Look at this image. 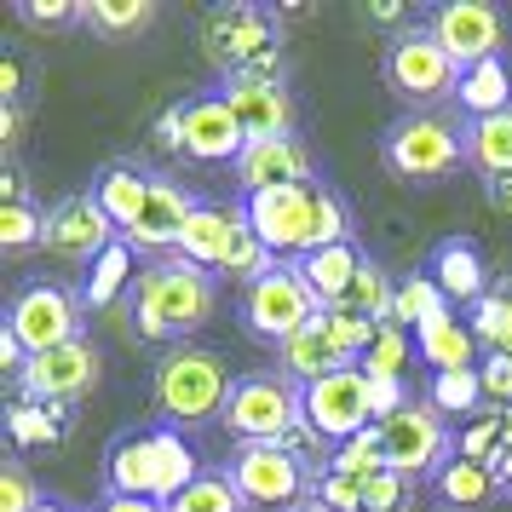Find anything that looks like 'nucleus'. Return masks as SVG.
Wrapping results in <instances>:
<instances>
[{"instance_id": "obj_13", "label": "nucleus", "mask_w": 512, "mask_h": 512, "mask_svg": "<svg viewBox=\"0 0 512 512\" xmlns=\"http://www.w3.org/2000/svg\"><path fill=\"white\" fill-rule=\"evenodd\" d=\"M323 185V179H317ZM317 185H288V190H259V196H236L248 208V225L259 231V242L294 265L311 254V219H317Z\"/></svg>"}, {"instance_id": "obj_40", "label": "nucleus", "mask_w": 512, "mask_h": 512, "mask_svg": "<svg viewBox=\"0 0 512 512\" xmlns=\"http://www.w3.org/2000/svg\"><path fill=\"white\" fill-rule=\"evenodd\" d=\"M29 29H87V0H18Z\"/></svg>"}, {"instance_id": "obj_32", "label": "nucleus", "mask_w": 512, "mask_h": 512, "mask_svg": "<svg viewBox=\"0 0 512 512\" xmlns=\"http://www.w3.org/2000/svg\"><path fill=\"white\" fill-rule=\"evenodd\" d=\"M426 403L438 409L443 420H455V415H478V403H484V374L478 369H455V374H426Z\"/></svg>"}, {"instance_id": "obj_18", "label": "nucleus", "mask_w": 512, "mask_h": 512, "mask_svg": "<svg viewBox=\"0 0 512 512\" xmlns=\"http://www.w3.org/2000/svg\"><path fill=\"white\" fill-rule=\"evenodd\" d=\"M196 208H202V196H196V190H185L173 173H162V167H156V179H150V202H144L139 225L127 231L133 254H150V259L179 254L185 225H190V213H196Z\"/></svg>"}, {"instance_id": "obj_8", "label": "nucleus", "mask_w": 512, "mask_h": 512, "mask_svg": "<svg viewBox=\"0 0 512 512\" xmlns=\"http://www.w3.org/2000/svg\"><path fill=\"white\" fill-rule=\"evenodd\" d=\"M225 472H231V484L242 489V501H248V507H265V512L305 507V501H311V484H317L288 443H236Z\"/></svg>"}, {"instance_id": "obj_43", "label": "nucleus", "mask_w": 512, "mask_h": 512, "mask_svg": "<svg viewBox=\"0 0 512 512\" xmlns=\"http://www.w3.org/2000/svg\"><path fill=\"white\" fill-rule=\"evenodd\" d=\"M415 507V478H397V472H380L363 495V512H409Z\"/></svg>"}, {"instance_id": "obj_20", "label": "nucleus", "mask_w": 512, "mask_h": 512, "mask_svg": "<svg viewBox=\"0 0 512 512\" xmlns=\"http://www.w3.org/2000/svg\"><path fill=\"white\" fill-rule=\"evenodd\" d=\"M426 277L443 288V300L455 305V311H472V305H484L495 294V282H489V259L484 248L472 242V236H443L432 259H426Z\"/></svg>"}, {"instance_id": "obj_12", "label": "nucleus", "mask_w": 512, "mask_h": 512, "mask_svg": "<svg viewBox=\"0 0 512 512\" xmlns=\"http://www.w3.org/2000/svg\"><path fill=\"white\" fill-rule=\"evenodd\" d=\"M369 426H374V403H369V374L363 369H334L328 380L305 386V432L323 438L328 449L351 443Z\"/></svg>"}, {"instance_id": "obj_17", "label": "nucleus", "mask_w": 512, "mask_h": 512, "mask_svg": "<svg viewBox=\"0 0 512 512\" xmlns=\"http://www.w3.org/2000/svg\"><path fill=\"white\" fill-rule=\"evenodd\" d=\"M110 242H121V231L110 225V213L98 208L93 190H70V196H58L47 208V254L93 265Z\"/></svg>"}, {"instance_id": "obj_52", "label": "nucleus", "mask_w": 512, "mask_h": 512, "mask_svg": "<svg viewBox=\"0 0 512 512\" xmlns=\"http://www.w3.org/2000/svg\"><path fill=\"white\" fill-rule=\"evenodd\" d=\"M501 484H507V495H512V455L501 461Z\"/></svg>"}, {"instance_id": "obj_34", "label": "nucleus", "mask_w": 512, "mask_h": 512, "mask_svg": "<svg viewBox=\"0 0 512 512\" xmlns=\"http://www.w3.org/2000/svg\"><path fill=\"white\" fill-rule=\"evenodd\" d=\"M35 248H47V213L35 208V202H6L0 208V254L24 259Z\"/></svg>"}, {"instance_id": "obj_37", "label": "nucleus", "mask_w": 512, "mask_h": 512, "mask_svg": "<svg viewBox=\"0 0 512 512\" xmlns=\"http://www.w3.org/2000/svg\"><path fill=\"white\" fill-rule=\"evenodd\" d=\"M472 334H478V346L484 351H507L512 357V288H495L484 305H472Z\"/></svg>"}, {"instance_id": "obj_47", "label": "nucleus", "mask_w": 512, "mask_h": 512, "mask_svg": "<svg viewBox=\"0 0 512 512\" xmlns=\"http://www.w3.org/2000/svg\"><path fill=\"white\" fill-rule=\"evenodd\" d=\"M6 202H29V185H24V167L12 162V156H6V167H0V208H6Z\"/></svg>"}, {"instance_id": "obj_3", "label": "nucleus", "mask_w": 512, "mask_h": 512, "mask_svg": "<svg viewBox=\"0 0 512 512\" xmlns=\"http://www.w3.org/2000/svg\"><path fill=\"white\" fill-rule=\"evenodd\" d=\"M380 162L409 185H443L466 167V121L449 110H403L380 133Z\"/></svg>"}, {"instance_id": "obj_48", "label": "nucleus", "mask_w": 512, "mask_h": 512, "mask_svg": "<svg viewBox=\"0 0 512 512\" xmlns=\"http://www.w3.org/2000/svg\"><path fill=\"white\" fill-rule=\"evenodd\" d=\"M18 133H24V110H18V104H0V150H6V156L18 150Z\"/></svg>"}, {"instance_id": "obj_36", "label": "nucleus", "mask_w": 512, "mask_h": 512, "mask_svg": "<svg viewBox=\"0 0 512 512\" xmlns=\"http://www.w3.org/2000/svg\"><path fill=\"white\" fill-rule=\"evenodd\" d=\"M438 311H449V300H443V288L426 271L420 277H403L397 282V305H392V323H403L409 334H415L426 317H438Z\"/></svg>"}, {"instance_id": "obj_7", "label": "nucleus", "mask_w": 512, "mask_h": 512, "mask_svg": "<svg viewBox=\"0 0 512 512\" xmlns=\"http://www.w3.org/2000/svg\"><path fill=\"white\" fill-rule=\"evenodd\" d=\"M236 311H242V328H248L254 340H265V346L282 351L294 334H305V328L323 317V300L305 288L300 265H277V271H265L259 282L242 288Z\"/></svg>"}, {"instance_id": "obj_10", "label": "nucleus", "mask_w": 512, "mask_h": 512, "mask_svg": "<svg viewBox=\"0 0 512 512\" xmlns=\"http://www.w3.org/2000/svg\"><path fill=\"white\" fill-rule=\"evenodd\" d=\"M6 328L24 340L29 357L58 351L87 334V305L81 288H58V282H24L12 300H6Z\"/></svg>"}, {"instance_id": "obj_9", "label": "nucleus", "mask_w": 512, "mask_h": 512, "mask_svg": "<svg viewBox=\"0 0 512 512\" xmlns=\"http://www.w3.org/2000/svg\"><path fill=\"white\" fill-rule=\"evenodd\" d=\"M380 432V449H386V472H397V478H438L443 466L455 461V438L461 432H449V420L426 403V397H415L409 409H397L392 420H380L374 426Z\"/></svg>"}, {"instance_id": "obj_19", "label": "nucleus", "mask_w": 512, "mask_h": 512, "mask_svg": "<svg viewBox=\"0 0 512 512\" xmlns=\"http://www.w3.org/2000/svg\"><path fill=\"white\" fill-rule=\"evenodd\" d=\"M236 196H259V190H288V185H317V162L305 139H271V144H248L236 156Z\"/></svg>"}, {"instance_id": "obj_31", "label": "nucleus", "mask_w": 512, "mask_h": 512, "mask_svg": "<svg viewBox=\"0 0 512 512\" xmlns=\"http://www.w3.org/2000/svg\"><path fill=\"white\" fill-rule=\"evenodd\" d=\"M162 18L156 0H87V29L104 41H133Z\"/></svg>"}, {"instance_id": "obj_16", "label": "nucleus", "mask_w": 512, "mask_h": 512, "mask_svg": "<svg viewBox=\"0 0 512 512\" xmlns=\"http://www.w3.org/2000/svg\"><path fill=\"white\" fill-rule=\"evenodd\" d=\"M98 374H104V351H98V340L81 334V340H70V346L29 357V369L18 374V392H24V403L58 409V403H75V397L93 392Z\"/></svg>"}, {"instance_id": "obj_1", "label": "nucleus", "mask_w": 512, "mask_h": 512, "mask_svg": "<svg viewBox=\"0 0 512 512\" xmlns=\"http://www.w3.org/2000/svg\"><path fill=\"white\" fill-rule=\"evenodd\" d=\"M219 311V277L190 265L185 254H167V259H144L139 282H133V334L139 340H162L167 351L190 346V334H202Z\"/></svg>"}, {"instance_id": "obj_53", "label": "nucleus", "mask_w": 512, "mask_h": 512, "mask_svg": "<svg viewBox=\"0 0 512 512\" xmlns=\"http://www.w3.org/2000/svg\"><path fill=\"white\" fill-rule=\"evenodd\" d=\"M294 512H328V507H317V501H305V507H294Z\"/></svg>"}, {"instance_id": "obj_14", "label": "nucleus", "mask_w": 512, "mask_h": 512, "mask_svg": "<svg viewBox=\"0 0 512 512\" xmlns=\"http://www.w3.org/2000/svg\"><path fill=\"white\" fill-rule=\"evenodd\" d=\"M219 93H225V104L236 110V121H242V133H248V144H271V139H300L294 133V121H300V110H294V93H288V75H219L213 81Z\"/></svg>"}, {"instance_id": "obj_26", "label": "nucleus", "mask_w": 512, "mask_h": 512, "mask_svg": "<svg viewBox=\"0 0 512 512\" xmlns=\"http://www.w3.org/2000/svg\"><path fill=\"white\" fill-rule=\"evenodd\" d=\"M139 271H144V265H139V254H133V242H127V236H121V242H110V248L87 265V277H81V305H87V311H110L121 294L133 300V282H139Z\"/></svg>"}, {"instance_id": "obj_39", "label": "nucleus", "mask_w": 512, "mask_h": 512, "mask_svg": "<svg viewBox=\"0 0 512 512\" xmlns=\"http://www.w3.org/2000/svg\"><path fill=\"white\" fill-rule=\"evenodd\" d=\"M64 426H70V420L58 415V409H47V403H12V409H6V432L24 443V449L29 443H58Z\"/></svg>"}, {"instance_id": "obj_29", "label": "nucleus", "mask_w": 512, "mask_h": 512, "mask_svg": "<svg viewBox=\"0 0 512 512\" xmlns=\"http://www.w3.org/2000/svg\"><path fill=\"white\" fill-rule=\"evenodd\" d=\"M466 121H484V116H501L512 110V64L507 58H489V64H472L461 70V93H455Z\"/></svg>"}, {"instance_id": "obj_21", "label": "nucleus", "mask_w": 512, "mask_h": 512, "mask_svg": "<svg viewBox=\"0 0 512 512\" xmlns=\"http://www.w3.org/2000/svg\"><path fill=\"white\" fill-rule=\"evenodd\" d=\"M242 225H248L242 202H202V208L190 213L179 254H185L190 265H202V271H213V277H219V265L231 259V242H236V231H242Z\"/></svg>"}, {"instance_id": "obj_51", "label": "nucleus", "mask_w": 512, "mask_h": 512, "mask_svg": "<svg viewBox=\"0 0 512 512\" xmlns=\"http://www.w3.org/2000/svg\"><path fill=\"white\" fill-rule=\"evenodd\" d=\"M41 512H75L70 501H58V495H47V501H41Z\"/></svg>"}, {"instance_id": "obj_42", "label": "nucleus", "mask_w": 512, "mask_h": 512, "mask_svg": "<svg viewBox=\"0 0 512 512\" xmlns=\"http://www.w3.org/2000/svg\"><path fill=\"white\" fill-rule=\"evenodd\" d=\"M41 489L29 478V466L12 455V461H0V512H41Z\"/></svg>"}, {"instance_id": "obj_50", "label": "nucleus", "mask_w": 512, "mask_h": 512, "mask_svg": "<svg viewBox=\"0 0 512 512\" xmlns=\"http://www.w3.org/2000/svg\"><path fill=\"white\" fill-rule=\"evenodd\" d=\"M484 196H489V208L495 213H512V179H489Z\"/></svg>"}, {"instance_id": "obj_27", "label": "nucleus", "mask_w": 512, "mask_h": 512, "mask_svg": "<svg viewBox=\"0 0 512 512\" xmlns=\"http://www.w3.org/2000/svg\"><path fill=\"white\" fill-rule=\"evenodd\" d=\"M363 248L357 242H340V248H317V254H305V259H294L300 265V277H305V288L323 300V311H334V305L346 300V288L357 282V271H363Z\"/></svg>"}, {"instance_id": "obj_28", "label": "nucleus", "mask_w": 512, "mask_h": 512, "mask_svg": "<svg viewBox=\"0 0 512 512\" xmlns=\"http://www.w3.org/2000/svg\"><path fill=\"white\" fill-rule=\"evenodd\" d=\"M432 489L443 495V507H455V512H478V507H489V501H501V495H507V484H501V472H495V466L461 461V455L432 478Z\"/></svg>"}, {"instance_id": "obj_46", "label": "nucleus", "mask_w": 512, "mask_h": 512, "mask_svg": "<svg viewBox=\"0 0 512 512\" xmlns=\"http://www.w3.org/2000/svg\"><path fill=\"white\" fill-rule=\"evenodd\" d=\"M93 512H167V507L162 501H144V495H110V489H104Z\"/></svg>"}, {"instance_id": "obj_2", "label": "nucleus", "mask_w": 512, "mask_h": 512, "mask_svg": "<svg viewBox=\"0 0 512 512\" xmlns=\"http://www.w3.org/2000/svg\"><path fill=\"white\" fill-rule=\"evenodd\" d=\"M236 392V374L225 363V351L213 346H173L156 357L150 369V403H156V426L173 432H196L208 420H225V403Z\"/></svg>"}, {"instance_id": "obj_33", "label": "nucleus", "mask_w": 512, "mask_h": 512, "mask_svg": "<svg viewBox=\"0 0 512 512\" xmlns=\"http://www.w3.org/2000/svg\"><path fill=\"white\" fill-rule=\"evenodd\" d=\"M167 512H254V507L242 501V489L231 484V472L213 466V472H202L179 501H167Z\"/></svg>"}, {"instance_id": "obj_4", "label": "nucleus", "mask_w": 512, "mask_h": 512, "mask_svg": "<svg viewBox=\"0 0 512 512\" xmlns=\"http://www.w3.org/2000/svg\"><path fill=\"white\" fill-rule=\"evenodd\" d=\"M202 47L219 75H282V12L254 6V0L213 6V12H202Z\"/></svg>"}, {"instance_id": "obj_15", "label": "nucleus", "mask_w": 512, "mask_h": 512, "mask_svg": "<svg viewBox=\"0 0 512 512\" xmlns=\"http://www.w3.org/2000/svg\"><path fill=\"white\" fill-rule=\"evenodd\" d=\"M242 150H248V133H242V121H236V110L225 104L219 87L179 98V156H190L202 167H219V162L236 167Z\"/></svg>"}, {"instance_id": "obj_5", "label": "nucleus", "mask_w": 512, "mask_h": 512, "mask_svg": "<svg viewBox=\"0 0 512 512\" xmlns=\"http://www.w3.org/2000/svg\"><path fill=\"white\" fill-rule=\"evenodd\" d=\"M236 443H288V432L305 426V386L282 369L236 374V392L219 420Z\"/></svg>"}, {"instance_id": "obj_25", "label": "nucleus", "mask_w": 512, "mask_h": 512, "mask_svg": "<svg viewBox=\"0 0 512 512\" xmlns=\"http://www.w3.org/2000/svg\"><path fill=\"white\" fill-rule=\"evenodd\" d=\"M277 369L288 374V380H300V386H317V380H328L334 369H357V363H351L346 351L334 346L328 323L317 317V323L305 328V334H294V340L277 351Z\"/></svg>"}, {"instance_id": "obj_45", "label": "nucleus", "mask_w": 512, "mask_h": 512, "mask_svg": "<svg viewBox=\"0 0 512 512\" xmlns=\"http://www.w3.org/2000/svg\"><path fill=\"white\" fill-rule=\"evenodd\" d=\"M24 75H29L24 52H6V58H0V104H18V98H24Z\"/></svg>"}, {"instance_id": "obj_49", "label": "nucleus", "mask_w": 512, "mask_h": 512, "mask_svg": "<svg viewBox=\"0 0 512 512\" xmlns=\"http://www.w3.org/2000/svg\"><path fill=\"white\" fill-rule=\"evenodd\" d=\"M156 139H162V150H173L179 156V104H167L162 121H156Z\"/></svg>"}, {"instance_id": "obj_6", "label": "nucleus", "mask_w": 512, "mask_h": 512, "mask_svg": "<svg viewBox=\"0 0 512 512\" xmlns=\"http://www.w3.org/2000/svg\"><path fill=\"white\" fill-rule=\"evenodd\" d=\"M386 87H392L397 104H409V110H438L449 98L461 93V64L449 58V52L432 41V29L426 24H409L397 29L392 41H386Z\"/></svg>"}, {"instance_id": "obj_44", "label": "nucleus", "mask_w": 512, "mask_h": 512, "mask_svg": "<svg viewBox=\"0 0 512 512\" xmlns=\"http://www.w3.org/2000/svg\"><path fill=\"white\" fill-rule=\"evenodd\" d=\"M478 374H484V392L495 397V403H507V409H512V357H507V351H484Z\"/></svg>"}, {"instance_id": "obj_11", "label": "nucleus", "mask_w": 512, "mask_h": 512, "mask_svg": "<svg viewBox=\"0 0 512 512\" xmlns=\"http://www.w3.org/2000/svg\"><path fill=\"white\" fill-rule=\"evenodd\" d=\"M420 24L432 29V41H438L461 70L489 64V58H507V18H501V6H489V0H443L432 12H420Z\"/></svg>"}, {"instance_id": "obj_41", "label": "nucleus", "mask_w": 512, "mask_h": 512, "mask_svg": "<svg viewBox=\"0 0 512 512\" xmlns=\"http://www.w3.org/2000/svg\"><path fill=\"white\" fill-rule=\"evenodd\" d=\"M363 495H369V484L363 478H346V472H317V484H311V501L328 512H363Z\"/></svg>"}, {"instance_id": "obj_30", "label": "nucleus", "mask_w": 512, "mask_h": 512, "mask_svg": "<svg viewBox=\"0 0 512 512\" xmlns=\"http://www.w3.org/2000/svg\"><path fill=\"white\" fill-rule=\"evenodd\" d=\"M466 167H478L489 179H512V110L484 121H466Z\"/></svg>"}, {"instance_id": "obj_23", "label": "nucleus", "mask_w": 512, "mask_h": 512, "mask_svg": "<svg viewBox=\"0 0 512 512\" xmlns=\"http://www.w3.org/2000/svg\"><path fill=\"white\" fill-rule=\"evenodd\" d=\"M150 179H156V167H144V162H104L93 173V196H98V208L110 213V225H116L121 236L139 225V213L144 202H150Z\"/></svg>"}, {"instance_id": "obj_24", "label": "nucleus", "mask_w": 512, "mask_h": 512, "mask_svg": "<svg viewBox=\"0 0 512 512\" xmlns=\"http://www.w3.org/2000/svg\"><path fill=\"white\" fill-rule=\"evenodd\" d=\"M104 489L110 495H144L156 501V432H121L104 449Z\"/></svg>"}, {"instance_id": "obj_38", "label": "nucleus", "mask_w": 512, "mask_h": 512, "mask_svg": "<svg viewBox=\"0 0 512 512\" xmlns=\"http://www.w3.org/2000/svg\"><path fill=\"white\" fill-rule=\"evenodd\" d=\"M328 472H346V478H363V484H374L380 472H386V449H380V432H357L351 443H340L334 455H328Z\"/></svg>"}, {"instance_id": "obj_22", "label": "nucleus", "mask_w": 512, "mask_h": 512, "mask_svg": "<svg viewBox=\"0 0 512 512\" xmlns=\"http://www.w3.org/2000/svg\"><path fill=\"white\" fill-rule=\"evenodd\" d=\"M415 357L426 363V374H455V369H478V334L472 323H461V311L449 305L438 317H426L415 328Z\"/></svg>"}, {"instance_id": "obj_35", "label": "nucleus", "mask_w": 512, "mask_h": 512, "mask_svg": "<svg viewBox=\"0 0 512 512\" xmlns=\"http://www.w3.org/2000/svg\"><path fill=\"white\" fill-rule=\"evenodd\" d=\"M409 351H415V334H409V328H403V323H380V334H374V346L363 351V363H357V369L369 374V380H403Z\"/></svg>"}]
</instances>
